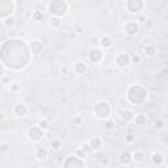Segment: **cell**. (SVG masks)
Wrapping results in <instances>:
<instances>
[{"label": "cell", "mask_w": 168, "mask_h": 168, "mask_svg": "<svg viewBox=\"0 0 168 168\" xmlns=\"http://www.w3.org/2000/svg\"><path fill=\"white\" fill-rule=\"evenodd\" d=\"M147 97V91L141 86H133L127 91V99L133 104H142Z\"/></svg>", "instance_id": "cell-1"}, {"label": "cell", "mask_w": 168, "mask_h": 168, "mask_svg": "<svg viewBox=\"0 0 168 168\" xmlns=\"http://www.w3.org/2000/svg\"><path fill=\"white\" fill-rule=\"evenodd\" d=\"M49 9H50L51 15H54L57 17L63 16V15H66V12H67V3H66L64 0H53Z\"/></svg>", "instance_id": "cell-2"}, {"label": "cell", "mask_w": 168, "mask_h": 168, "mask_svg": "<svg viewBox=\"0 0 168 168\" xmlns=\"http://www.w3.org/2000/svg\"><path fill=\"white\" fill-rule=\"evenodd\" d=\"M95 112H96V116L99 118H107L109 116V113H110L109 104L105 103V101H100V103L96 105Z\"/></svg>", "instance_id": "cell-3"}, {"label": "cell", "mask_w": 168, "mask_h": 168, "mask_svg": "<svg viewBox=\"0 0 168 168\" xmlns=\"http://www.w3.org/2000/svg\"><path fill=\"white\" fill-rule=\"evenodd\" d=\"M126 7L129 9V12L131 13L141 12L143 9V0H127Z\"/></svg>", "instance_id": "cell-4"}, {"label": "cell", "mask_w": 168, "mask_h": 168, "mask_svg": "<svg viewBox=\"0 0 168 168\" xmlns=\"http://www.w3.org/2000/svg\"><path fill=\"white\" fill-rule=\"evenodd\" d=\"M139 32V25L135 23V21H129V23L125 24V33L129 34V36H135L137 33Z\"/></svg>", "instance_id": "cell-5"}, {"label": "cell", "mask_w": 168, "mask_h": 168, "mask_svg": "<svg viewBox=\"0 0 168 168\" xmlns=\"http://www.w3.org/2000/svg\"><path fill=\"white\" fill-rule=\"evenodd\" d=\"M116 63L118 67H126V66H129L131 63V60H130V57L127 55V54H118L117 55V58H116Z\"/></svg>", "instance_id": "cell-6"}, {"label": "cell", "mask_w": 168, "mask_h": 168, "mask_svg": "<svg viewBox=\"0 0 168 168\" xmlns=\"http://www.w3.org/2000/svg\"><path fill=\"white\" fill-rule=\"evenodd\" d=\"M29 137H30V139H32V141H34V142H38V141L42 139V137H43L42 129H41L39 126L30 129V130H29Z\"/></svg>", "instance_id": "cell-7"}, {"label": "cell", "mask_w": 168, "mask_h": 168, "mask_svg": "<svg viewBox=\"0 0 168 168\" xmlns=\"http://www.w3.org/2000/svg\"><path fill=\"white\" fill-rule=\"evenodd\" d=\"M103 51L100 50V49H92V50L89 51V60L91 62H95V63H97V62H100L101 59H103Z\"/></svg>", "instance_id": "cell-8"}, {"label": "cell", "mask_w": 168, "mask_h": 168, "mask_svg": "<svg viewBox=\"0 0 168 168\" xmlns=\"http://www.w3.org/2000/svg\"><path fill=\"white\" fill-rule=\"evenodd\" d=\"M74 70H75V72L79 74V75H83L84 72L87 71V64H86V62H76L74 66Z\"/></svg>", "instance_id": "cell-9"}, {"label": "cell", "mask_w": 168, "mask_h": 168, "mask_svg": "<svg viewBox=\"0 0 168 168\" xmlns=\"http://www.w3.org/2000/svg\"><path fill=\"white\" fill-rule=\"evenodd\" d=\"M100 45L103 47H105V49L112 47L113 46V38L110 36H103L101 39H100Z\"/></svg>", "instance_id": "cell-10"}, {"label": "cell", "mask_w": 168, "mask_h": 168, "mask_svg": "<svg viewBox=\"0 0 168 168\" xmlns=\"http://www.w3.org/2000/svg\"><path fill=\"white\" fill-rule=\"evenodd\" d=\"M70 160H71V163H70V162H66V163H64L66 167H70L71 164H74V166H84L83 162L78 160V156H70Z\"/></svg>", "instance_id": "cell-11"}, {"label": "cell", "mask_w": 168, "mask_h": 168, "mask_svg": "<svg viewBox=\"0 0 168 168\" xmlns=\"http://www.w3.org/2000/svg\"><path fill=\"white\" fill-rule=\"evenodd\" d=\"M15 112L19 114V116H25L26 114V108H25V105H23V104H19V105H16V108H15Z\"/></svg>", "instance_id": "cell-12"}, {"label": "cell", "mask_w": 168, "mask_h": 168, "mask_svg": "<svg viewBox=\"0 0 168 168\" xmlns=\"http://www.w3.org/2000/svg\"><path fill=\"white\" fill-rule=\"evenodd\" d=\"M120 159H121V162L123 163V164H129L130 163V160H131V155H130V152H122L121 154V156H120Z\"/></svg>", "instance_id": "cell-13"}, {"label": "cell", "mask_w": 168, "mask_h": 168, "mask_svg": "<svg viewBox=\"0 0 168 168\" xmlns=\"http://www.w3.org/2000/svg\"><path fill=\"white\" fill-rule=\"evenodd\" d=\"M89 144H91V147L93 148V150H99V148L101 147V139H100V138H93V139H91Z\"/></svg>", "instance_id": "cell-14"}, {"label": "cell", "mask_w": 168, "mask_h": 168, "mask_svg": "<svg viewBox=\"0 0 168 168\" xmlns=\"http://www.w3.org/2000/svg\"><path fill=\"white\" fill-rule=\"evenodd\" d=\"M155 53H156V49L154 47V46H151V45H148V46L144 47V54L147 55V57H152Z\"/></svg>", "instance_id": "cell-15"}, {"label": "cell", "mask_w": 168, "mask_h": 168, "mask_svg": "<svg viewBox=\"0 0 168 168\" xmlns=\"http://www.w3.org/2000/svg\"><path fill=\"white\" fill-rule=\"evenodd\" d=\"M50 25L53 26V28H59V26L62 25V21L58 19V17H51V19H50Z\"/></svg>", "instance_id": "cell-16"}, {"label": "cell", "mask_w": 168, "mask_h": 168, "mask_svg": "<svg viewBox=\"0 0 168 168\" xmlns=\"http://www.w3.org/2000/svg\"><path fill=\"white\" fill-rule=\"evenodd\" d=\"M152 160L155 164H162L163 163V156H162V154H159V152H155L152 155Z\"/></svg>", "instance_id": "cell-17"}, {"label": "cell", "mask_w": 168, "mask_h": 168, "mask_svg": "<svg viewBox=\"0 0 168 168\" xmlns=\"http://www.w3.org/2000/svg\"><path fill=\"white\" fill-rule=\"evenodd\" d=\"M46 156H47V151L45 148H42V147L37 148V158L38 159H45Z\"/></svg>", "instance_id": "cell-18"}, {"label": "cell", "mask_w": 168, "mask_h": 168, "mask_svg": "<svg viewBox=\"0 0 168 168\" xmlns=\"http://www.w3.org/2000/svg\"><path fill=\"white\" fill-rule=\"evenodd\" d=\"M133 117H134V114H133L130 110H125V112H122V118L125 121H131Z\"/></svg>", "instance_id": "cell-19"}, {"label": "cell", "mask_w": 168, "mask_h": 168, "mask_svg": "<svg viewBox=\"0 0 168 168\" xmlns=\"http://www.w3.org/2000/svg\"><path fill=\"white\" fill-rule=\"evenodd\" d=\"M32 49H34V54H39L41 53V49H42V46H41V43L39 42H37V41H34L33 43H32Z\"/></svg>", "instance_id": "cell-20"}, {"label": "cell", "mask_w": 168, "mask_h": 168, "mask_svg": "<svg viewBox=\"0 0 168 168\" xmlns=\"http://www.w3.org/2000/svg\"><path fill=\"white\" fill-rule=\"evenodd\" d=\"M51 148H54V150H59L60 148V146H62V142L59 139H53L51 141Z\"/></svg>", "instance_id": "cell-21"}, {"label": "cell", "mask_w": 168, "mask_h": 168, "mask_svg": "<svg viewBox=\"0 0 168 168\" xmlns=\"http://www.w3.org/2000/svg\"><path fill=\"white\" fill-rule=\"evenodd\" d=\"M144 122H146L144 116H137V118H135V123H138V125H143Z\"/></svg>", "instance_id": "cell-22"}, {"label": "cell", "mask_w": 168, "mask_h": 168, "mask_svg": "<svg viewBox=\"0 0 168 168\" xmlns=\"http://www.w3.org/2000/svg\"><path fill=\"white\" fill-rule=\"evenodd\" d=\"M134 159L137 162H142L143 160V152H135L134 154Z\"/></svg>", "instance_id": "cell-23"}, {"label": "cell", "mask_w": 168, "mask_h": 168, "mask_svg": "<svg viewBox=\"0 0 168 168\" xmlns=\"http://www.w3.org/2000/svg\"><path fill=\"white\" fill-rule=\"evenodd\" d=\"M155 126H156V129H163V127H164V122H163L162 120H158L155 122Z\"/></svg>", "instance_id": "cell-24"}, {"label": "cell", "mask_w": 168, "mask_h": 168, "mask_svg": "<svg viewBox=\"0 0 168 168\" xmlns=\"http://www.w3.org/2000/svg\"><path fill=\"white\" fill-rule=\"evenodd\" d=\"M33 17H34V20H39V19H42V13L36 11V12L33 13Z\"/></svg>", "instance_id": "cell-25"}, {"label": "cell", "mask_w": 168, "mask_h": 168, "mask_svg": "<svg viewBox=\"0 0 168 168\" xmlns=\"http://www.w3.org/2000/svg\"><path fill=\"white\" fill-rule=\"evenodd\" d=\"M39 127H41V129H43V130H46L47 129V122L46 121H41V122H39Z\"/></svg>", "instance_id": "cell-26"}, {"label": "cell", "mask_w": 168, "mask_h": 168, "mask_svg": "<svg viewBox=\"0 0 168 168\" xmlns=\"http://www.w3.org/2000/svg\"><path fill=\"white\" fill-rule=\"evenodd\" d=\"M131 59H133V62H134V63H137V62H139V60H141L139 57H138V55H135V54H133V55H131Z\"/></svg>", "instance_id": "cell-27"}, {"label": "cell", "mask_w": 168, "mask_h": 168, "mask_svg": "<svg viewBox=\"0 0 168 168\" xmlns=\"http://www.w3.org/2000/svg\"><path fill=\"white\" fill-rule=\"evenodd\" d=\"M113 126H114L113 121H108V123H107V127H108V129H113Z\"/></svg>", "instance_id": "cell-28"}, {"label": "cell", "mask_w": 168, "mask_h": 168, "mask_svg": "<svg viewBox=\"0 0 168 168\" xmlns=\"http://www.w3.org/2000/svg\"><path fill=\"white\" fill-rule=\"evenodd\" d=\"M133 139H134V138H133V135H131V134H129V135H127V141H129V142H131Z\"/></svg>", "instance_id": "cell-29"}, {"label": "cell", "mask_w": 168, "mask_h": 168, "mask_svg": "<svg viewBox=\"0 0 168 168\" xmlns=\"http://www.w3.org/2000/svg\"><path fill=\"white\" fill-rule=\"evenodd\" d=\"M82 30H83L82 28H79V29H78V34H82V33H83V32H82Z\"/></svg>", "instance_id": "cell-30"}, {"label": "cell", "mask_w": 168, "mask_h": 168, "mask_svg": "<svg viewBox=\"0 0 168 168\" xmlns=\"http://www.w3.org/2000/svg\"><path fill=\"white\" fill-rule=\"evenodd\" d=\"M62 72H64V74H66V72H67V68H66V67H64V68L62 67Z\"/></svg>", "instance_id": "cell-31"}, {"label": "cell", "mask_w": 168, "mask_h": 168, "mask_svg": "<svg viewBox=\"0 0 168 168\" xmlns=\"http://www.w3.org/2000/svg\"><path fill=\"white\" fill-rule=\"evenodd\" d=\"M29 2H36V0H29Z\"/></svg>", "instance_id": "cell-32"}]
</instances>
